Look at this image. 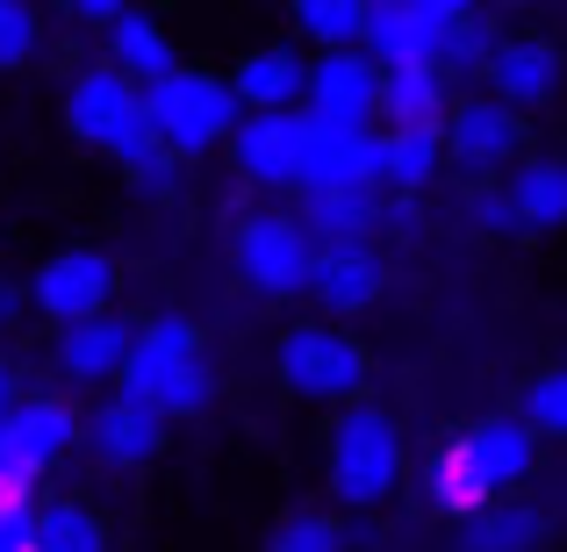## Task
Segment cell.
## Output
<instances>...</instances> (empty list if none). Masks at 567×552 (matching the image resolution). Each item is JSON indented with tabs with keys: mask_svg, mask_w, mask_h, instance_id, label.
<instances>
[{
	"mask_svg": "<svg viewBox=\"0 0 567 552\" xmlns=\"http://www.w3.org/2000/svg\"><path fill=\"white\" fill-rule=\"evenodd\" d=\"M115 395L144 402V409L166 416V424H181V416H202V409H208V395H216V373H208L202 331H194L187 316H158V323H144L137 360L123 366Z\"/></svg>",
	"mask_w": 567,
	"mask_h": 552,
	"instance_id": "obj_1",
	"label": "cell"
},
{
	"mask_svg": "<svg viewBox=\"0 0 567 552\" xmlns=\"http://www.w3.org/2000/svg\"><path fill=\"white\" fill-rule=\"evenodd\" d=\"M144 115H152V137L173 158H202L245 129V101L230 94L223 72H202V65H181L173 80H158L144 94Z\"/></svg>",
	"mask_w": 567,
	"mask_h": 552,
	"instance_id": "obj_2",
	"label": "cell"
},
{
	"mask_svg": "<svg viewBox=\"0 0 567 552\" xmlns=\"http://www.w3.org/2000/svg\"><path fill=\"white\" fill-rule=\"evenodd\" d=\"M323 452H331V459H323L331 496L346 502V510H374V502H388V488L402 481V430H395L388 409H374V402L338 409Z\"/></svg>",
	"mask_w": 567,
	"mask_h": 552,
	"instance_id": "obj_3",
	"label": "cell"
},
{
	"mask_svg": "<svg viewBox=\"0 0 567 552\" xmlns=\"http://www.w3.org/2000/svg\"><path fill=\"white\" fill-rule=\"evenodd\" d=\"M65 129L94 152H109L115 166H137L144 152H158L152 115H144V86H130L115 65H86L80 80L65 86Z\"/></svg>",
	"mask_w": 567,
	"mask_h": 552,
	"instance_id": "obj_4",
	"label": "cell"
},
{
	"mask_svg": "<svg viewBox=\"0 0 567 552\" xmlns=\"http://www.w3.org/2000/svg\"><path fill=\"white\" fill-rule=\"evenodd\" d=\"M274 373H280L288 395L352 409V402L367 395V381H374V360H367V345L346 337L338 323H288V337H280V352H274Z\"/></svg>",
	"mask_w": 567,
	"mask_h": 552,
	"instance_id": "obj_5",
	"label": "cell"
},
{
	"mask_svg": "<svg viewBox=\"0 0 567 552\" xmlns=\"http://www.w3.org/2000/svg\"><path fill=\"white\" fill-rule=\"evenodd\" d=\"M230 259H237V273H245L251 294L288 302V294H309V273H317V237L302 230L295 208H259V216L237 222Z\"/></svg>",
	"mask_w": 567,
	"mask_h": 552,
	"instance_id": "obj_6",
	"label": "cell"
},
{
	"mask_svg": "<svg viewBox=\"0 0 567 552\" xmlns=\"http://www.w3.org/2000/svg\"><path fill=\"white\" fill-rule=\"evenodd\" d=\"M517 152H525V115L503 108L496 94H460L453 115H445V166H460L474 187H496V173H517Z\"/></svg>",
	"mask_w": 567,
	"mask_h": 552,
	"instance_id": "obj_7",
	"label": "cell"
},
{
	"mask_svg": "<svg viewBox=\"0 0 567 552\" xmlns=\"http://www.w3.org/2000/svg\"><path fill=\"white\" fill-rule=\"evenodd\" d=\"M115 288H123V273H115L109 251H51V259L29 273V309H37L43 323H58V331H72V323H94V316H115Z\"/></svg>",
	"mask_w": 567,
	"mask_h": 552,
	"instance_id": "obj_8",
	"label": "cell"
},
{
	"mask_svg": "<svg viewBox=\"0 0 567 552\" xmlns=\"http://www.w3.org/2000/svg\"><path fill=\"white\" fill-rule=\"evenodd\" d=\"M467 14L474 8H460V0H367V58H374L381 72L439 65L445 37H453Z\"/></svg>",
	"mask_w": 567,
	"mask_h": 552,
	"instance_id": "obj_9",
	"label": "cell"
},
{
	"mask_svg": "<svg viewBox=\"0 0 567 552\" xmlns=\"http://www.w3.org/2000/svg\"><path fill=\"white\" fill-rule=\"evenodd\" d=\"M338 187L381 194V129L323 123L302 108V194H338Z\"/></svg>",
	"mask_w": 567,
	"mask_h": 552,
	"instance_id": "obj_10",
	"label": "cell"
},
{
	"mask_svg": "<svg viewBox=\"0 0 567 552\" xmlns=\"http://www.w3.org/2000/svg\"><path fill=\"white\" fill-rule=\"evenodd\" d=\"M0 438H8L14 473L37 488L43 473H51L58 459H65L72 445L86 438V424H80V409H72L65 395H22V402L8 409V424H0Z\"/></svg>",
	"mask_w": 567,
	"mask_h": 552,
	"instance_id": "obj_11",
	"label": "cell"
},
{
	"mask_svg": "<svg viewBox=\"0 0 567 552\" xmlns=\"http://www.w3.org/2000/svg\"><path fill=\"white\" fill-rule=\"evenodd\" d=\"M560 80H567V51H560L554 37H532V29H517V37L496 43L482 94H496L503 108H517V115H532V108H546V101L560 94Z\"/></svg>",
	"mask_w": 567,
	"mask_h": 552,
	"instance_id": "obj_12",
	"label": "cell"
},
{
	"mask_svg": "<svg viewBox=\"0 0 567 552\" xmlns=\"http://www.w3.org/2000/svg\"><path fill=\"white\" fill-rule=\"evenodd\" d=\"M381 80H388V72L367 51H323V58H309V115L374 129L381 123Z\"/></svg>",
	"mask_w": 567,
	"mask_h": 552,
	"instance_id": "obj_13",
	"label": "cell"
},
{
	"mask_svg": "<svg viewBox=\"0 0 567 552\" xmlns=\"http://www.w3.org/2000/svg\"><path fill=\"white\" fill-rule=\"evenodd\" d=\"M230 158L251 187L302 194V108L295 115H245V129L230 137Z\"/></svg>",
	"mask_w": 567,
	"mask_h": 552,
	"instance_id": "obj_14",
	"label": "cell"
},
{
	"mask_svg": "<svg viewBox=\"0 0 567 552\" xmlns=\"http://www.w3.org/2000/svg\"><path fill=\"white\" fill-rule=\"evenodd\" d=\"M460 452L474 459V473L488 481V496H511V488H525L532 473H539V430L525 424V416H482V424L460 430Z\"/></svg>",
	"mask_w": 567,
	"mask_h": 552,
	"instance_id": "obj_15",
	"label": "cell"
},
{
	"mask_svg": "<svg viewBox=\"0 0 567 552\" xmlns=\"http://www.w3.org/2000/svg\"><path fill=\"white\" fill-rule=\"evenodd\" d=\"M230 94L245 101V115H295L309 108V58L295 43H259L230 65Z\"/></svg>",
	"mask_w": 567,
	"mask_h": 552,
	"instance_id": "obj_16",
	"label": "cell"
},
{
	"mask_svg": "<svg viewBox=\"0 0 567 552\" xmlns=\"http://www.w3.org/2000/svg\"><path fill=\"white\" fill-rule=\"evenodd\" d=\"M86 445H94L101 467L137 473V467H152V459L166 452V416H152L144 402H130V395H109L94 416H86Z\"/></svg>",
	"mask_w": 567,
	"mask_h": 552,
	"instance_id": "obj_17",
	"label": "cell"
},
{
	"mask_svg": "<svg viewBox=\"0 0 567 552\" xmlns=\"http://www.w3.org/2000/svg\"><path fill=\"white\" fill-rule=\"evenodd\" d=\"M137 323L123 316H94V323H72L58 331V373L65 381H123V366L137 360Z\"/></svg>",
	"mask_w": 567,
	"mask_h": 552,
	"instance_id": "obj_18",
	"label": "cell"
},
{
	"mask_svg": "<svg viewBox=\"0 0 567 552\" xmlns=\"http://www.w3.org/2000/svg\"><path fill=\"white\" fill-rule=\"evenodd\" d=\"M388 288L381 259L367 244H331L317 251V273H309V294H317L323 316H360V309H374Z\"/></svg>",
	"mask_w": 567,
	"mask_h": 552,
	"instance_id": "obj_19",
	"label": "cell"
},
{
	"mask_svg": "<svg viewBox=\"0 0 567 552\" xmlns=\"http://www.w3.org/2000/svg\"><path fill=\"white\" fill-rule=\"evenodd\" d=\"M101 65H115L130 86H144V94H152L158 80H173V72H181V58H173V37L152 22V14L130 8L123 22H115L109 37H101Z\"/></svg>",
	"mask_w": 567,
	"mask_h": 552,
	"instance_id": "obj_20",
	"label": "cell"
},
{
	"mask_svg": "<svg viewBox=\"0 0 567 552\" xmlns=\"http://www.w3.org/2000/svg\"><path fill=\"white\" fill-rule=\"evenodd\" d=\"M445 115H453L445 65H402L381 80V129H445Z\"/></svg>",
	"mask_w": 567,
	"mask_h": 552,
	"instance_id": "obj_21",
	"label": "cell"
},
{
	"mask_svg": "<svg viewBox=\"0 0 567 552\" xmlns=\"http://www.w3.org/2000/svg\"><path fill=\"white\" fill-rule=\"evenodd\" d=\"M302 230L317 237V251H331V244H367V237L381 230V194H367V187H338V194H302Z\"/></svg>",
	"mask_w": 567,
	"mask_h": 552,
	"instance_id": "obj_22",
	"label": "cell"
},
{
	"mask_svg": "<svg viewBox=\"0 0 567 552\" xmlns=\"http://www.w3.org/2000/svg\"><path fill=\"white\" fill-rule=\"evenodd\" d=\"M503 187H511V208H517V230L525 237L567 230V158H525Z\"/></svg>",
	"mask_w": 567,
	"mask_h": 552,
	"instance_id": "obj_23",
	"label": "cell"
},
{
	"mask_svg": "<svg viewBox=\"0 0 567 552\" xmlns=\"http://www.w3.org/2000/svg\"><path fill=\"white\" fill-rule=\"evenodd\" d=\"M445 173V129H381V187L424 194Z\"/></svg>",
	"mask_w": 567,
	"mask_h": 552,
	"instance_id": "obj_24",
	"label": "cell"
},
{
	"mask_svg": "<svg viewBox=\"0 0 567 552\" xmlns=\"http://www.w3.org/2000/svg\"><path fill=\"white\" fill-rule=\"evenodd\" d=\"M546 545V517L532 502H488L460 524V552H539Z\"/></svg>",
	"mask_w": 567,
	"mask_h": 552,
	"instance_id": "obj_25",
	"label": "cell"
},
{
	"mask_svg": "<svg viewBox=\"0 0 567 552\" xmlns=\"http://www.w3.org/2000/svg\"><path fill=\"white\" fill-rule=\"evenodd\" d=\"M424 496H431V510H445L453 524H467L474 510H488V502H496V496H488V481L474 473V459L460 452V438L431 452V467H424Z\"/></svg>",
	"mask_w": 567,
	"mask_h": 552,
	"instance_id": "obj_26",
	"label": "cell"
},
{
	"mask_svg": "<svg viewBox=\"0 0 567 552\" xmlns=\"http://www.w3.org/2000/svg\"><path fill=\"white\" fill-rule=\"evenodd\" d=\"M295 37H309V51H367V0H302L295 8Z\"/></svg>",
	"mask_w": 567,
	"mask_h": 552,
	"instance_id": "obj_27",
	"label": "cell"
},
{
	"mask_svg": "<svg viewBox=\"0 0 567 552\" xmlns=\"http://www.w3.org/2000/svg\"><path fill=\"white\" fill-rule=\"evenodd\" d=\"M37 552H109V524L86 502H43L37 510Z\"/></svg>",
	"mask_w": 567,
	"mask_h": 552,
	"instance_id": "obj_28",
	"label": "cell"
},
{
	"mask_svg": "<svg viewBox=\"0 0 567 552\" xmlns=\"http://www.w3.org/2000/svg\"><path fill=\"white\" fill-rule=\"evenodd\" d=\"M496 43H503V37H488V14H467V22L445 37V58H439L445 80H460V86H467V80H488V58H496Z\"/></svg>",
	"mask_w": 567,
	"mask_h": 552,
	"instance_id": "obj_29",
	"label": "cell"
},
{
	"mask_svg": "<svg viewBox=\"0 0 567 552\" xmlns=\"http://www.w3.org/2000/svg\"><path fill=\"white\" fill-rule=\"evenodd\" d=\"M517 416L539 430V445H546V438H567V366L539 373V381H525V395H517Z\"/></svg>",
	"mask_w": 567,
	"mask_h": 552,
	"instance_id": "obj_30",
	"label": "cell"
},
{
	"mask_svg": "<svg viewBox=\"0 0 567 552\" xmlns=\"http://www.w3.org/2000/svg\"><path fill=\"white\" fill-rule=\"evenodd\" d=\"M266 552H346V524L323 517V510H302V517H288V524L266 539Z\"/></svg>",
	"mask_w": 567,
	"mask_h": 552,
	"instance_id": "obj_31",
	"label": "cell"
},
{
	"mask_svg": "<svg viewBox=\"0 0 567 552\" xmlns=\"http://www.w3.org/2000/svg\"><path fill=\"white\" fill-rule=\"evenodd\" d=\"M37 37H43L37 8L29 0H0V72H22L37 58Z\"/></svg>",
	"mask_w": 567,
	"mask_h": 552,
	"instance_id": "obj_32",
	"label": "cell"
},
{
	"mask_svg": "<svg viewBox=\"0 0 567 552\" xmlns=\"http://www.w3.org/2000/svg\"><path fill=\"white\" fill-rule=\"evenodd\" d=\"M467 222L488 237H517V208H511V187H467Z\"/></svg>",
	"mask_w": 567,
	"mask_h": 552,
	"instance_id": "obj_33",
	"label": "cell"
},
{
	"mask_svg": "<svg viewBox=\"0 0 567 552\" xmlns=\"http://www.w3.org/2000/svg\"><path fill=\"white\" fill-rule=\"evenodd\" d=\"M130 180H137L144 194H181V180H187V158H173L166 144H158V152H144L137 166H130Z\"/></svg>",
	"mask_w": 567,
	"mask_h": 552,
	"instance_id": "obj_34",
	"label": "cell"
},
{
	"mask_svg": "<svg viewBox=\"0 0 567 552\" xmlns=\"http://www.w3.org/2000/svg\"><path fill=\"white\" fill-rule=\"evenodd\" d=\"M37 510L43 502H0V552H37Z\"/></svg>",
	"mask_w": 567,
	"mask_h": 552,
	"instance_id": "obj_35",
	"label": "cell"
},
{
	"mask_svg": "<svg viewBox=\"0 0 567 552\" xmlns=\"http://www.w3.org/2000/svg\"><path fill=\"white\" fill-rule=\"evenodd\" d=\"M65 14H72V22H86V29H101V37H109V29L123 22L130 8H115V0H80V8H65Z\"/></svg>",
	"mask_w": 567,
	"mask_h": 552,
	"instance_id": "obj_36",
	"label": "cell"
},
{
	"mask_svg": "<svg viewBox=\"0 0 567 552\" xmlns=\"http://www.w3.org/2000/svg\"><path fill=\"white\" fill-rule=\"evenodd\" d=\"M22 316H29V288L22 280H0V331H14Z\"/></svg>",
	"mask_w": 567,
	"mask_h": 552,
	"instance_id": "obj_37",
	"label": "cell"
},
{
	"mask_svg": "<svg viewBox=\"0 0 567 552\" xmlns=\"http://www.w3.org/2000/svg\"><path fill=\"white\" fill-rule=\"evenodd\" d=\"M14 402H22V387H14V366H8V360H0V416H8V409H14Z\"/></svg>",
	"mask_w": 567,
	"mask_h": 552,
	"instance_id": "obj_38",
	"label": "cell"
}]
</instances>
